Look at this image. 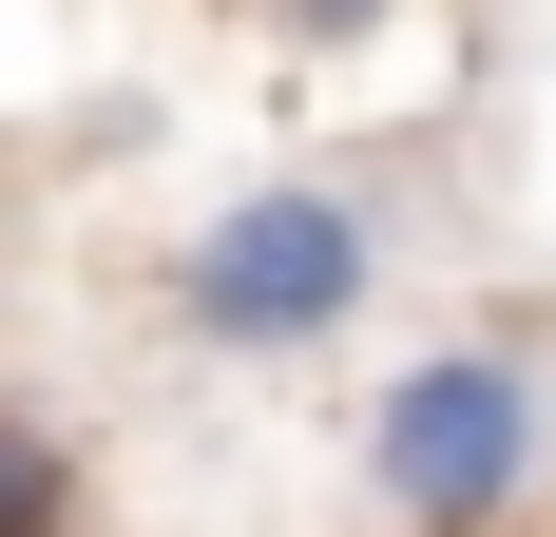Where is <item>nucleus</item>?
Returning a JSON list of instances; mask_svg holds the SVG:
<instances>
[{
    "instance_id": "f257e3e1",
    "label": "nucleus",
    "mask_w": 556,
    "mask_h": 537,
    "mask_svg": "<svg viewBox=\"0 0 556 537\" xmlns=\"http://www.w3.org/2000/svg\"><path fill=\"white\" fill-rule=\"evenodd\" d=\"M365 499L403 537H500L538 499V365L518 346H442L365 403Z\"/></svg>"
},
{
    "instance_id": "f03ea898",
    "label": "nucleus",
    "mask_w": 556,
    "mask_h": 537,
    "mask_svg": "<svg viewBox=\"0 0 556 537\" xmlns=\"http://www.w3.org/2000/svg\"><path fill=\"white\" fill-rule=\"evenodd\" d=\"M384 288V212L365 192H327V173H288V192H230L212 230H192V268H173V308H192V346H327L345 308Z\"/></svg>"
},
{
    "instance_id": "7ed1b4c3",
    "label": "nucleus",
    "mask_w": 556,
    "mask_h": 537,
    "mask_svg": "<svg viewBox=\"0 0 556 537\" xmlns=\"http://www.w3.org/2000/svg\"><path fill=\"white\" fill-rule=\"evenodd\" d=\"M0 537H77V461H58L20 403H0Z\"/></svg>"
},
{
    "instance_id": "20e7f679",
    "label": "nucleus",
    "mask_w": 556,
    "mask_h": 537,
    "mask_svg": "<svg viewBox=\"0 0 556 537\" xmlns=\"http://www.w3.org/2000/svg\"><path fill=\"white\" fill-rule=\"evenodd\" d=\"M288 39H384V0H288Z\"/></svg>"
}]
</instances>
